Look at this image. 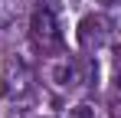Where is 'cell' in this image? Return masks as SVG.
Returning <instances> with one entry per match:
<instances>
[{
	"label": "cell",
	"mask_w": 121,
	"mask_h": 118,
	"mask_svg": "<svg viewBox=\"0 0 121 118\" xmlns=\"http://www.w3.org/2000/svg\"><path fill=\"white\" fill-rule=\"evenodd\" d=\"M56 82H59V85H69V82H72V66H59V69H56Z\"/></svg>",
	"instance_id": "5b68a950"
},
{
	"label": "cell",
	"mask_w": 121,
	"mask_h": 118,
	"mask_svg": "<svg viewBox=\"0 0 121 118\" xmlns=\"http://www.w3.org/2000/svg\"><path fill=\"white\" fill-rule=\"evenodd\" d=\"M30 30H33L36 46H43L46 53L62 46V33H59V23H56V10L52 7H46V3L36 7L33 10V20H30Z\"/></svg>",
	"instance_id": "6da1fadb"
},
{
	"label": "cell",
	"mask_w": 121,
	"mask_h": 118,
	"mask_svg": "<svg viewBox=\"0 0 121 118\" xmlns=\"http://www.w3.org/2000/svg\"><path fill=\"white\" fill-rule=\"evenodd\" d=\"M69 118H95V108H92V105H75V108L69 112Z\"/></svg>",
	"instance_id": "277c9868"
},
{
	"label": "cell",
	"mask_w": 121,
	"mask_h": 118,
	"mask_svg": "<svg viewBox=\"0 0 121 118\" xmlns=\"http://www.w3.org/2000/svg\"><path fill=\"white\" fill-rule=\"evenodd\" d=\"M3 82H7V85H3V95H10V98L26 95V92H30V72H26V66H23V62H10Z\"/></svg>",
	"instance_id": "3957f363"
},
{
	"label": "cell",
	"mask_w": 121,
	"mask_h": 118,
	"mask_svg": "<svg viewBox=\"0 0 121 118\" xmlns=\"http://www.w3.org/2000/svg\"><path fill=\"white\" fill-rule=\"evenodd\" d=\"M105 33H108L105 17H85L79 23V43L85 49H98L101 43H105Z\"/></svg>",
	"instance_id": "7a4b0ae2"
}]
</instances>
